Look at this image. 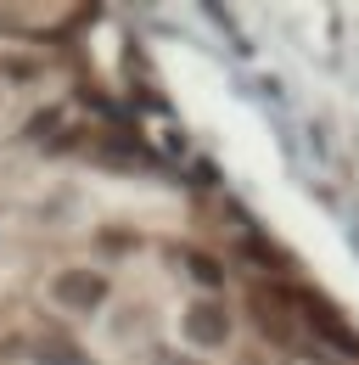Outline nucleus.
Masks as SVG:
<instances>
[{
  "label": "nucleus",
  "mask_w": 359,
  "mask_h": 365,
  "mask_svg": "<svg viewBox=\"0 0 359 365\" xmlns=\"http://www.w3.org/2000/svg\"><path fill=\"white\" fill-rule=\"evenodd\" d=\"M51 292H56V304H68V309H101V304H107V275L62 270L56 281H51Z\"/></svg>",
  "instance_id": "obj_1"
},
{
  "label": "nucleus",
  "mask_w": 359,
  "mask_h": 365,
  "mask_svg": "<svg viewBox=\"0 0 359 365\" xmlns=\"http://www.w3.org/2000/svg\"><path fill=\"white\" fill-rule=\"evenodd\" d=\"M253 320H259V331L275 337V343H292L298 337V320H292V298L286 292H253Z\"/></svg>",
  "instance_id": "obj_2"
},
{
  "label": "nucleus",
  "mask_w": 359,
  "mask_h": 365,
  "mask_svg": "<svg viewBox=\"0 0 359 365\" xmlns=\"http://www.w3.org/2000/svg\"><path fill=\"white\" fill-rule=\"evenodd\" d=\"M185 337H191L197 349H224V337H230L224 304H191V309H185Z\"/></svg>",
  "instance_id": "obj_3"
},
{
  "label": "nucleus",
  "mask_w": 359,
  "mask_h": 365,
  "mask_svg": "<svg viewBox=\"0 0 359 365\" xmlns=\"http://www.w3.org/2000/svg\"><path fill=\"white\" fill-rule=\"evenodd\" d=\"M191 275H197V281H219V264H208L202 253H191Z\"/></svg>",
  "instance_id": "obj_4"
},
{
  "label": "nucleus",
  "mask_w": 359,
  "mask_h": 365,
  "mask_svg": "<svg viewBox=\"0 0 359 365\" xmlns=\"http://www.w3.org/2000/svg\"><path fill=\"white\" fill-rule=\"evenodd\" d=\"M157 365H197V360H180V354H157Z\"/></svg>",
  "instance_id": "obj_5"
}]
</instances>
